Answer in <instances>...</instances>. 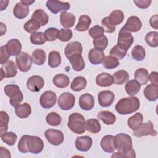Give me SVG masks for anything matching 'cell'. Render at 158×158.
I'll return each instance as SVG.
<instances>
[{"label": "cell", "mask_w": 158, "mask_h": 158, "mask_svg": "<svg viewBox=\"0 0 158 158\" xmlns=\"http://www.w3.org/2000/svg\"><path fill=\"white\" fill-rule=\"evenodd\" d=\"M1 140L9 146H14L17 141V136L13 132H5L1 135Z\"/></svg>", "instance_id": "43"}, {"label": "cell", "mask_w": 158, "mask_h": 158, "mask_svg": "<svg viewBox=\"0 0 158 158\" xmlns=\"http://www.w3.org/2000/svg\"><path fill=\"white\" fill-rule=\"evenodd\" d=\"M33 62L37 65H42L44 64L46 59V54L44 51L41 49H35L32 54Z\"/></svg>", "instance_id": "37"}, {"label": "cell", "mask_w": 158, "mask_h": 158, "mask_svg": "<svg viewBox=\"0 0 158 158\" xmlns=\"http://www.w3.org/2000/svg\"><path fill=\"white\" fill-rule=\"evenodd\" d=\"M120 64L118 60L111 56H107L103 61V66L107 69H113L118 67Z\"/></svg>", "instance_id": "47"}, {"label": "cell", "mask_w": 158, "mask_h": 158, "mask_svg": "<svg viewBox=\"0 0 158 158\" xmlns=\"http://www.w3.org/2000/svg\"><path fill=\"white\" fill-rule=\"evenodd\" d=\"M75 103V97L69 92L62 93L58 99V106L60 109L64 110L71 109L74 106Z\"/></svg>", "instance_id": "7"}, {"label": "cell", "mask_w": 158, "mask_h": 158, "mask_svg": "<svg viewBox=\"0 0 158 158\" xmlns=\"http://www.w3.org/2000/svg\"><path fill=\"white\" fill-rule=\"evenodd\" d=\"M46 121L47 123L50 125L57 126L61 123L62 118L58 114L54 112H52L47 115L46 117Z\"/></svg>", "instance_id": "44"}, {"label": "cell", "mask_w": 158, "mask_h": 158, "mask_svg": "<svg viewBox=\"0 0 158 158\" xmlns=\"http://www.w3.org/2000/svg\"><path fill=\"white\" fill-rule=\"evenodd\" d=\"M60 22L64 28H70L74 25L75 17L72 13L62 12L60 15Z\"/></svg>", "instance_id": "27"}, {"label": "cell", "mask_w": 158, "mask_h": 158, "mask_svg": "<svg viewBox=\"0 0 158 158\" xmlns=\"http://www.w3.org/2000/svg\"><path fill=\"white\" fill-rule=\"evenodd\" d=\"M93 144L92 138L89 136L77 137L75 140V147L77 150L82 152L88 151Z\"/></svg>", "instance_id": "17"}, {"label": "cell", "mask_w": 158, "mask_h": 158, "mask_svg": "<svg viewBox=\"0 0 158 158\" xmlns=\"http://www.w3.org/2000/svg\"><path fill=\"white\" fill-rule=\"evenodd\" d=\"M126 93L130 96L136 94L141 89V85L135 80L128 81L125 86Z\"/></svg>", "instance_id": "38"}, {"label": "cell", "mask_w": 158, "mask_h": 158, "mask_svg": "<svg viewBox=\"0 0 158 158\" xmlns=\"http://www.w3.org/2000/svg\"><path fill=\"white\" fill-rule=\"evenodd\" d=\"M142 23L139 18L136 16H131L127 20L126 23L121 28L128 32H137L141 30Z\"/></svg>", "instance_id": "13"}, {"label": "cell", "mask_w": 158, "mask_h": 158, "mask_svg": "<svg viewBox=\"0 0 158 158\" xmlns=\"http://www.w3.org/2000/svg\"><path fill=\"white\" fill-rule=\"evenodd\" d=\"M5 94L10 98L9 102L12 106L15 107L22 101L23 96L19 87L16 85L10 84L4 87Z\"/></svg>", "instance_id": "5"}, {"label": "cell", "mask_w": 158, "mask_h": 158, "mask_svg": "<svg viewBox=\"0 0 158 158\" xmlns=\"http://www.w3.org/2000/svg\"><path fill=\"white\" fill-rule=\"evenodd\" d=\"M127 53V51L120 48L118 45L114 46L110 51L109 54L117 59H122L124 58Z\"/></svg>", "instance_id": "49"}, {"label": "cell", "mask_w": 158, "mask_h": 158, "mask_svg": "<svg viewBox=\"0 0 158 158\" xmlns=\"http://www.w3.org/2000/svg\"><path fill=\"white\" fill-rule=\"evenodd\" d=\"M145 41L151 47L156 48L158 46V33L157 31H150L146 35Z\"/></svg>", "instance_id": "46"}, {"label": "cell", "mask_w": 158, "mask_h": 158, "mask_svg": "<svg viewBox=\"0 0 158 158\" xmlns=\"http://www.w3.org/2000/svg\"><path fill=\"white\" fill-rule=\"evenodd\" d=\"M29 13L28 6L22 1L17 3L13 9L14 15L19 19H22L26 17Z\"/></svg>", "instance_id": "23"}, {"label": "cell", "mask_w": 158, "mask_h": 158, "mask_svg": "<svg viewBox=\"0 0 158 158\" xmlns=\"http://www.w3.org/2000/svg\"><path fill=\"white\" fill-rule=\"evenodd\" d=\"M2 80L4 78L14 77L17 73V66L12 60H8L6 64H2L1 68Z\"/></svg>", "instance_id": "15"}, {"label": "cell", "mask_w": 158, "mask_h": 158, "mask_svg": "<svg viewBox=\"0 0 158 158\" xmlns=\"http://www.w3.org/2000/svg\"><path fill=\"white\" fill-rule=\"evenodd\" d=\"M44 85L43 78L39 75H33L30 77L27 81L28 89L32 92H38Z\"/></svg>", "instance_id": "16"}, {"label": "cell", "mask_w": 158, "mask_h": 158, "mask_svg": "<svg viewBox=\"0 0 158 158\" xmlns=\"http://www.w3.org/2000/svg\"><path fill=\"white\" fill-rule=\"evenodd\" d=\"M144 94L146 98L150 101H154L158 98V85L149 84L144 89Z\"/></svg>", "instance_id": "26"}, {"label": "cell", "mask_w": 158, "mask_h": 158, "mask_svg": "<svg viewBox=\"0 0 158 158\" xmlns=\"http://www.w3.org/2000/svg\"><path fill=\"white\" fill-rule=\"evenodd\" d=\"M157 20H158V16L157 14L152 16L149 20V23H150L151 27L156 30L158 28Z\"/></svg>", "instance_id": "58"}, {"label": "cell", "mask_w": 158, "mask_h": 158, "mask_svg": "<svg viewBox=\"0 0 158 158\" xmlns=\"http://www.w3.org/2000/svg\"><path fill=\"white\" fill-rule=\"evenodd\" d=\"M0 28H1V36H2L6 32V26L2 23L0 22Z\"/></svg>", "instance_id": "61"}, {"label": "cell", "mask_w": 158, "mask_h": 158, "mask_svg": "<svg viewBox=\"0 0 158 158\" xmlns=\"http://www.w3.org/2000/svg\"><path fill=\"white\" fill-rule=\"evenodd\" d=\"M67 126L74 133L82 134L85 133L86 127L84 117L77 112L72 114L69 117Z\"/></svg>", "instance_id": "4"}, {"label": "cell", "mask_w": 158, "mask_h": 158, "mask_svg": "<svg viewBox=\"0 0 158 158\" xmlns=\"http://www.w3.org/2000/svg\"><path fill=\"white\" fill-rule=\"evenodd\" d=\"M44 148L43 140L36 136L23 135L18 143V149L22 153L30 152L37 154L40 153Z\"/></svg>", "instance_id": "2"}, {"label": "cell", "mask_w": 158, "mask_h": 158, "mask_svg": "<svg viewBox=\"0 0 158 158\" xmlns=\"http://www.w3.org/2000/svg\"><path fill=\"white\" fill-rule=\"evenodd\" d=\"M88 59L89 62L93 65H98L103 62L105 56L103 51L93 48L88 53Z\"/></svg>", "instance_id": "21"}, {"label": "cell", "mask_w": 158, "mask_h": 158, "mask_svg": "<svg viewBox=\"0 0 158 158\" xmlns=\"http://www.w3.org/2000/svg\"><path fill=\"white\" fill-rule=\"evenodd\" d=\"M44 136L48 141L54 146H59L64 141V134L59 130L48 129L44 133Z\"/></svg>", "instance_id": "9"}, {"label": "cell", "mask_w": 158, "mask_h": 158, "mask_svg": "<svg viewBox=\"0 0 158 158\" xmlns=\"http://www.w3.org/2000/svg\"><path fill=\"white\" fill-rule=\"evenodd\" d=\"M101 25H102V27L103 28L105 32L106 33H113L114 31H115V26H113L108 21L107 19V17H104L102 21H101Z\"/></svg>", "instance_id": "55"}, {"label": "cell", "mask_w": 158, "mask_h": 158, "mask_svg": "<svg viewBox=\"0 0 158 158\" xmlns=\"http://www.w3.org/2000/svg\"><path fill=\"white\" fill-rule=\"evenodd\" d=\"M112 77L114 78V83L119 85L125 83L129 79L128 73L123 70H120L115 72Z\"/></svg>", "instance_id": "36"}, {"label": "cell", "mask_w": 158, "mask_h": 158, "mask_svg": "<svg viewBox=\"0 0 158 158\" xmlns=\"http://www.w3.org/2000/svg\"><path fill=\"white\" fill-rule=\"evenodd\" d=\"M9 3V1H1V11L4 10V9H6Z\"/></svg>", "instance_id": "62"}, {"label": "cell", "mask_w": 158, "mask_h": 158, "mask_svg": "<svg viewBox=\"0 0 158 158\" xmlns=\"http://www.w3.org/2000/svg\"><path fill=\"white\" fill-rule=\"evenodd\" d=\"M133 134L136 137H141L148 135L156 136L157 133L154 129L152 122L149 120L146 123H141L136 129L133 130Z\"/></svg>", "instance_id": "6"}, {"label": "cell", "mask_w": 158, "mask_h": 158, "mask_svg": "<svg viewBox=\"0 0 158 158\" xmlns=\"http://www.w3.org/2000/svg\"><path fill=\"white\" fill-rule=\"evenodd\" d=\"M136 6L140 9H146L149 7L152 1L151 0H141V1H134Z\"/></svg>", "instance_id": "57"}, {"label": "cell", "mask_w": 158, "mask_h": 158, "mask_svg": "<svg viewBox=\"0 0 158 158\" xmlns=\"http://www.w3.org/2000/svg\"><path fill=\"white\" fill-rule=\"evenodd\" d=\"M143 120V116L140 112H138L130 117L128 120V125L133 130L136 129Z\"/></svg>", "instance_id": "40"}, {"label": "cell", "mask_w": 158, "mask_h": 158, "mask_svg": "<svg viewBox=\"0 0 158 158\" xmlns=\"http://www.w3.org/2000/svg\"><path fill=\"white\" fill-rule=\"evenodd\" d=\"M94 105V97L89 93H85L79 98V106L85 110H90Z\"/></svg>", "instance_id": "19"}, {"label": "cell", "mask_w": 158, "mask_h": 158, "mask_svg": "<svg viewBox=\"0 0 158 158\" xmlns=\"http://www.w3.org/2000/svg\"><path fill=\"white\" fill-rule=\"evenodd\" d=\"M135 80L141 85H146L149 81L148 71L144 68H139L137 69L134 74Z\"/></svg>", "instance_id": "32"}, {"label": "cell", "mask_w": 158, "mask_h": 158, "mask_svg": "<svg viewBox=\"0 0 158 158\" xmlns=\"http://www.w3.org/2000/svg\"><path fill=\"white\" fill-rule=\"evenodd\" d=\"M101 146L106 152H113L115 149V136L110 135L104 136L101 141Z\"/></svg>", "instance_id": "20"}, {"label": "cell", "mask_w": 158, "mask_h": 158, "mask_svg": "<svg viewBox=\"0 0 158 158\" xmlns=\"http://www.w3.org/2000/svg\"><path fill=\"white\" fill-rule=\"evenodd\" d=\"M115 149L118 152L112 155V157H136L135 151L132 147V139L130 135L118 133L115 136Z\"/></svg>", "instance_id": "1"}, {"label": "cell", "mask_w": 158, "mask_h": 158, "mask_svg": "<svg viewBox=\"0 0 158 158\" xmlns=\"http://www.w3.org/2000/svg\"><path fill=\"white\" fill-rule=\"evenodd\" d=\"M86 130L92 133H98L101 130V125L97 119H88L85 122Z\"/></svg>", "instance_id": "41"}, {"label": "cell", "mask_w": 158, "mask_h": 158, "mask_svg": "<svg viewBox=\"0 0 158 158\" xmlns=\"http://www.w3.org/2000/svg\"><path fill=\"white\" fill-rule=\"evenodd\" d=\"M69 60L74 70L79 72L84 69L85 64L81 54H74L69 59Z\"/></svg>", "instance_id": "25"}, {"label": "cell", "mask_w": 158, "mask_h": 158, "mask_svg": "<svg viewBox=\"0 0 158 158\" xmlns=\"http://www.w3.org/2000/svg\"><path fill=\"white\" fill-rule=\"evenodd\" d=\"M97 117L106 125H112L116 120L115 115L109 111H101L98 114Z\"/></svg>", "instance_id": "35"}, {"label": "cell", "mask_w": 158, "mask_h": 158, "mask_svg": "<svg viewBox=\"0 0 158 158\" xmlns=\"http://www.w3.org/2000/svg\"><path fill=\"white\" fill-rule=\"evenodd\" d=\"M30 41L31 43L35 45H41L46 42V40L43 32H35L31 33L30 36Z\"/></svg>", "instance_id": "52"}, {"label": "cell", "mask_w": 158, "mask_h": 158, "mask_svg": "<svg viewBox=\"0 0 158 158\" xmlns=\"http://www.w3.org/2000/svg\"><path fill=\"white\" fill-rule=\"evenodd\" d=\"M139 107V99L133 96L120 99L115 105V110L120 115H128L136 112Z\"/></svg>", "instance_id": "3"}, {"label": "cell", "mask_w": 158, "mask_h": 158, "mask_svg": "<svg viewBox=\"0 0 158 158\" xmlns=\"http://www.w3.org/2000/svg\"><path fill=\"white\" fill-rule=\"evenodd\" d=\"M6 48L10 56H17L21 52L22 44L17 39H11L6 44Z\"/></svg>", "instance_id": "22"}, {"label": "cell", "mask_w": 158, "mask_h": 158, "mask_svg": "<svg viewBox=\"0 0 158 158\" xmlns=\"http://www.w3.org/2000/svg\"><path fill=\"white\" fill-rule=\"evenodd\" d=\"M52 82L56 87L64 88L69 85L70 79L67 75L63 73H59L53 77Z\"/></svg>", "instance_id": "29"}, {"label": "cell", "mask_w": 158, "mask_h": 158, "mask_svg": "<svg viewBox=\"0 0 158 158\" xmlns=\"http://www.w3.org/2000/svg\"><path fill=\"white\" fill-rule=\"evenodd\" d=\"M57 101L56 94L52 91H46L44 92L40 98V102L42 107L44 109H50L52 107Z\"/></svg>", "instance_id": "12"}, {"label": "cell", "mask_w": 158, "mask_h": 158, "mask_svg": "<svg viewBox=\"0 0 158 158\" xmlns=\"http://www.w3.org/2000/svg\"><path fill=\"white\" fill-rule=\"evenodd\" d=\"M15 112L16 115L20 118H25L30 115L31 112V108L30 104L25 102L16 106L15 107Z\"/></svg>", "instance_id": "28"}, {"label": "cell", "mask_w": 158, "mask_h": 158, "mask_svg": "<svg viewBox=\"0 0 158 158\" xmlns=\"http://www.w3.org/2000/svg\"><path fill=\"white\" fill-rule=\"evenodd\" d=\"M109 22L113 26L120 24L124 19V14L120 10H115L112 11L107 17Z\"/></svg>", "instance_id": "30"}, {"label": "cell", "mask_w": 158, "mask_h": 158, "mask_svg": "<svg viewBox=\"0 0 158 158\" xmlns=\"http://www.w3.org/2000/svg\"><path fill=\"white\" fill-rule=\"evenodd\" d=\"M46 4L48 9L54 14L60 12H66L70 7L69 2L57 0H48L46 1Z\"/></svg>", "instance_id": "11"}, {"label": "cell", "mask_w": 158, "mask_h": 158, "mask_svg": "<svg viewBox=\"0 0 158 158\" xmlns=\"http://www.w3.org/2000/svg\"><path fill=\"white\" fill-rule=\"evenodd\" d=\"M32 58L27 52H21L16 57V64L18 69L23 72H28L32 65Z\"/></svg>", "instance_id": "8"}, {"label": "cell", "mask_w": 158, "mask_h": 158, "mask_svg": "<svg viewBox=\"0 0 158 158\" xmlns=\"http://www.w3.org/2000/svg\"><path fill=\"white\" fill-rule=\"evenodd\" d=\"M22 2L23 3H25V4H27V6H30L31 4H32L33 2H35V1H22Z\"/></svg>", "instance_id": "63"}, {"label": "cell", "mask_w": 158, "mask_h": 158, "mask_svg": "<svg viewBox=\"0 0 158 158\" xmlns=\"http://www.w3.org/2000/svg\"><path fill=\"white\" fill-rule=\"evenodd\" d=\"M72 37V31L71 30L67 28H61L59 31L57 38L62 42H66L71 40Z\"/></svg>", "instance_id": "54"}, {"label": "cell", "mask_w": 158, "mask_h": 158, "mask_svg": "<svg viewBox=\"0 0 158 158\" xmlns=\"http://www.w3.org/2000/svg\"><path fill=\"white\" fill-rule=\"evenodd\" d=\"M41 27L40 24L34 19H31L28 21H27L23 25L24 30L30 33H33L38 30Z\"/></svg>", "instance_id": "45"}, {"label": "cell", "mask_w": 158, "mask_h": 158, "mask_svg": "<svg viewBox=\"0 0 158 158\" xmlns=\"http://www.w3.org/2000/svg\"><path fill=\"white\" fill-rule=\"evenodd\" d=\"M59 31L58 29L53 27L46 29L44 33V36L46 41H55L58 37Z\"/></svg>", "instance_id": "51"}, {"label": "cell", "mask_w": 158, "mask_h": 158, "mask_svg": "<svg viewBox=\"0 0 158 158\" xmlns=\"http://www.w3.org/2000/svg\"><path fill=\"white\" fill-rule=\"evenodd\" d=\"M9 117L4 111L0 112V133L1 135L6 132L8 130V123Z\"/></svg>", "instance_id": "48"}, {"label": "cell", "mask_w": 158, "mask_h": 158, "mask_svg": "<svg viewBox=\"0 0 158 158\" xmlns=\"http://www.w3.org/2000/svg\"><path fill=\"white\" fill-rule=\"evenodd\" d=\"M104 30L103 28L99 25H94L89 29L88 33L91 38L94 39H96L100 38L104 35Z\"/></svg>", "instance_id": "53"}, {"label": "cell", "mask_w": 158, "mask_h": 158, "mask_svg": "<svg viewBox=\"0 0 158 158\" xmlns=\"http://www.w3.org/2000/svg\"><path fill=\"white\" fill-rule=\"evenodd\" d=\"M149 80L151 81L152 84L158 85V80H157V72H152L150 75H149Z\"/></svg>", "instance_id": "59"}, {"label": "cell", "mask_w": 158, "mask_h": 158, "mask_svg": "<svg viewBox=\"0 0 158 158\" xmlns=\"http://www.w3.org/2000/svg\"><path fill=\"white\" fill-rule=\"evenodd\" d=\"M96 83L101 87L110 86L114 83V78L110 74L103 72L97 75Z\"/></svg>", "instance_id": "24"}, {"label": "cell", "mask_w": 158, "mask_h": 158, "mask_svg": "<svg viewBox=\"0 0 158 158\" xmlns=\"http://www.w3.org/2000/svg\"><path fill=\"white\" fill-rule=\"evenodd\" d=\"M93 44L94 46V48L103 51L104 50L108 44V40L107 38L103 35L102 36L94 39L93 41Z\"/></svg>", "instance_id": "50"}, {"label": "cell", "mask_w": 158, "mask_h": 158, "mask_svg": "<svg viewBox=\"0 0 158 158\" xmlns=\"http://www.w3.org/2000/svg\"><path fill=\"white\" fill-rule=\"evenodd\" d=\"M133 36L130 32L125 31L122 28L120 30L117 45L120 48L128 51L133 44Z\"/></svg>", "instance_id": "10"}, {"label": "cell", "mask_w": 158, "mask_h": 158, "mask_svg": "<svg viewBox=\"0 0 158 158\" xmlns=\"http://www.w3.org/2000/svg\"><path fill=\"white\" fill-rule=\"evenodd\" d=\"M115 99V94L111 91L105 90L99 93L98 99L99 105L102 107H108L112 105Z\"/></svg>", "instance_id": "14"}, {"label": "cell", "mask_w": 158, "mask_h": 158, "mask_svg": "<svg viewBox=\"0 0 158 158\" xmlns=\"http://www.w3.org/2000/svg\"><path fill=\"white\" fill-rule=\"evenodd\" d=\"M0 157H7V158H10L11 157L10 152V151L6 149V148L3 146H1L0 148Z\"/></svg>", "instance_id": "60"}, {"label": "cell", "mask_w": 158, "mask_h": 158, "mask_svg": "<svg viewBox=\"0 0 158 158\" xmlns=\"http://www.w3.org/2000/svg\"><path fill=\"white\" fill-rule=\"evenodd\" d=\"M91 23L90 17L86 15H82L79 17L78 22L75 27V30L78 31H85L89 29Z\"/></svg>", "instance_id": "33"}, {"label": "cell", "mask_w": 158, "mask_h": 158, "mask_svg": "<svg viewBox=\"0 0 158 158\" xmlns=\"http://www.w3.org/2000/svg\"><path fill=\"white\" fill-rule=\"evenodd\" d=\"M132 57L137 61H142L146 56L144 48L141 45L135 46L131 51Z\"/></svg>", "instance_id": "42"}, {"label": "cell", "mask_w": 158, "mask_h": 158, "mask_svg": "<svg viewBox=\"0 0 158 158\" xmlns=\"http://www.w3.org/2000/svg\"><path fill=\"white\" fill-rule=\"evenodd\" d=\"M0 63L1 64H6L8 60L9 57L10 56L8 53L6 46H2L0 48Z\"/></svg>", "instance_id": "56"}, {"label": "cell", "mask_w": 158, "mask_h": 158, "mask_svg": "<svg viewBox=\"0 0 158 158\" xmlns=\"http://www.w3.org/2000/svg\"><path fill=\"white\" fill-rule=\"evenodd\" d=\"M61 63V56L59 52L52 51L49 52L48 57V65L51 68L57 67Z\"/></svg>", "instance_id": "39"}, {"label": "cell", "mask_w": 158, "mask_h": 158, "mask_svg": "<svg viewBox=\"0 0 158 158\" xmlns=\"http://www.w3.org/2000/svg\"><path fill=\"white\" fill-rule=\"evenodd\" d=\"M87 85V80L86 79L81 76L77 77H75L71 85H70V88L74 91H80L85 88Z\"/></svg>", "instance_id": "34"}, {"label": "cell", "mask_w": 158, "mask_h": 158, "mask_svg": "<svg viewBox=\"0 0 158 158\" xmlns=\"http://www.w3.org/2000/svg\"><path fill=\"white\" fill-rule=\"evenodd\" d=\"M64 52L66 57L68 59L74 54H81L82 45L78 41L70 42L65 46Z\"/></svg>", "instance_id": "18"}, {"label": "cell", "mask_w": 158, "mask_h": 158, "mask_svg": "<svg viewBox=\"0 0 158 158\" xmlns=\"http://www.w3.org/2000/svg\"><path fill=\"white\" fill-rule=\"evenodd\" d=\"M31 19L37 21L41 26H44L45 25H46L49 20V17L46 12L41 9L35 10L32 14Z\"/></svg>", "instance_id": "31"}]
</instances>
